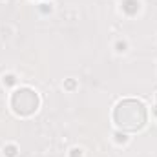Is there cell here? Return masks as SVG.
<instances>
[{
	"label": "cell",
	"instance_id": "6da1fadb",
	"mask_svg": "<svg viewBox=\"0 0 157 157\" xmlns=\"http://www.w3.org/2000/svg\"><path fill=\"white\" fill-rule=\"evenodd\" d=\"M115 113H122V117L119 115L115 117L119 126L122 128H128V130H135V128H141L143 122H144V106L141 102H132V112H130V101L126 102H121Z\"/></svg>",
	"mask_w": 157,
	"mask_h": 157
}]
</instances>
